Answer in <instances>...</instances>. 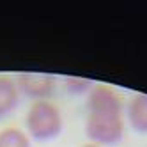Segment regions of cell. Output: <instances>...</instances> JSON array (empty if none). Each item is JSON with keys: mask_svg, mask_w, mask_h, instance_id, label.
I'll return each mask as SVG.
<instances>
[{"mask_svg": "<svg viewBox=\"0 0 147 147\" xmlns=\"http://www.w3.org/2000/svg\"><path fill=\"white\" fill-rule=\"evenodd\" d=\"M28 135L37 142L53 140L62 131V115L57 105L48 99L34 101L25 115Z\"/></svg>", "mask_w": 147, "mask_h": 147, "instance_id": "1", "label": "cell"}, {"mask_svg": "<svg viewBox=\"0 0 147 147\" xmlns=\"http://www.w3.org/2000/svg\"><path fill=\"white\" fill-rule=\"evenodd\" d=\"M85 135L96 145L119 144L124 135L122 113L112 112H89L85 121Z\"/></svg>", "mask_w": 147, "mask_h": 147, "instance_id": "2", "label": "cell"}, {"mask_svg": "<svg viewBox=\"0 0 147 147\" xmlns=\"http://www.w3.org/2000/svg\"><path fill=\"white\" fill-rule=\"evenodd\" d=\"M16 85L23 96L36 101H43L48 99L53 92L55 78L45 73H22L16 78Z\"/></svg>", "mask_w": 147, "mask_h": 147, "instance_id": "3", "label": "cell"}, {"mask_svg": "<svg viewBox=\"0 0 147 147\" xmlns=\"http://www.w3.org/2000/svg\"><path fill=\"white\" fill-rule=\"evenodd\" d=\"M87 108H89V112L122 113L124 103H122V98L112 87L98 83V85H92L87 94Z\"/></svg>", "mask_w": 147, "mask_h": 147, "instance_id": "4", "label": "cell"}, {"mask_svg": "<svg viewBox=\"0 0 147 147\" xmlns=\"http://www.w3.org/2000/svg\"><path fill=\"white\" fill-rule=\"evenodd\" d=\"M126 115L135 131L147 133V94H135L128 103Z\"/></svg>", "mask_w": 147, "mask_h": 147, "instance_id": "5", "label": "cell"}, {"mask_svg": "<svg viewBox=\"0 0 147 147\" xmlns=\"http://www.w3.org/2000/svg\"><path fill=\"white\" fill-rule=\"evenodd\" d=\"M18 99H20V90L16 80L7 75H0V119L16 108Z\"/></svg>", "mask_w": 147, "mask_h": 147, "instance_id": "6", "label": "cell"}, {"mask_svg": "<svg viewBox=\"0 0 147 147\" xmlns=\"http://www.w3.org/2000/svg\"><path fill=\"white\" fill-rule=\"evenodd\" d=\"M0 147H30L28 135L14 126L0 129Z\"/></svg>", "mask_w": 147, "mask_h": 147, "instance_id": "7", "label": "cell"}, {"mask_svg": "<svg viewBox=\"0 0 147 147\" xmlns=\"http://www.w3.org/2000/svg\"><path fill=\"white\" fill-rule=\"evenodd\" d=\"M66 87H67V90L75 92V94H82L87 89H90L92 85H90L89 80H83V78H67L66 80Z\"/></svg>", "mask_w": 147, "mask_h": 147, "instance_id": "8", "label": "cell"}, {"mask_svg": "<svg viewBox=\"0 0 147 147\" xmlns=\"http://www.w3.org/2000/svg\"><path fill=\"white\" fill-rule=\"evenodd\" d=\"M82 147H101V145H96V144H92V142H89V144H83Z\"/></svg>", "mask_w": 147, "mask_h": 147, "instance_id": "9", "label": "cell"}]
</instances>
